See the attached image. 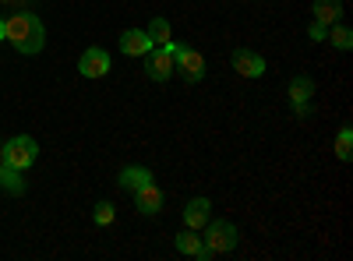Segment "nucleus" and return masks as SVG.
Wrapping results in <instances>:
<instances>
[{"mask_svg":"<svg viewBox=\"0 0 353 261\" xmlns=\"http://www.w3.org/2000/svg\"><path fill=\"white\" fill-rule=\"evenodd\" d=\"M209 219H212V201L209 198H191L188 205H184V226L188 229H201L209 226Z\"/></svg>","mask_w":353,"mask_h":261,"instance_id":"10","label":"nucleus"},{"mask_svg":"<svg viewBox=\"0 0 353 261\" xmlns=\"http://www.w3.org/2000/svg\"><path fill=\"white\" fill-rule=\"evenodd\" d=\"M325 32H329V28L318 25V21H311V28H307V36H311L314 43H325Z\"/></svg>","mask_w":353,"mask_h":261,"instance_id":"20","label":"nucleus"},{"mask_svg":"<svg viewBox=\"0 0 353 261\" xmlns=\"http://www.w3.org/2000/svg\"><path fill=\"white\" fill-rule=\"evenodd\" d=\"M311 14H314V21L318 25H336V21H343V4L339 0H314L311 4Z\"/></svg>","mask_w":353,"mask_h":261,"instance_id":"14","label":"nucleus"},{"mask_svg":"<svg viewBox=\"0 0 353 261\" xmlns=\"http://www.w3.org/2000/svg\"><path fill=\"white\" fill-rule=\"evenodd\" d=\"M145 74H149L152 81H170L176 71H173V53L166 46H152L149 53H145Z\"/></svg>","mask_w":353,"mask_h":261,"instance_id":"8","label":"nucleus"},{"mask_svg":"<svg viewBox=\"0 0 353 261\" xmlns=\"http://www.w3.org/2000/svg\"><path fill=\"white\" fill-rule=\"evenodd\" d=\"M0 43H4V18H0Z\"/></svg>","mask_w":353,"mask_h":261,"instance_id":"21","label":"nucleus"},{"mask_svg":"<svg viewBox=\"0 0 353 261\" xmlns=\"http://www.w3.org/2000/svg\"><path fill=\"white\" fill-rule=\"evenodd\" d=\"M152 46H156V43L149 39V32H145V28H124V32H121V53H124V56H145Z\"/></svg>","mask_w":353,"mask_h":261,"instance_id":"11","label":"nucleus"},{"mask_svg":"<svg viewBox=\"0 0 353 261\" xmlns=\"http://www.w3.org/2000/svg\"><path fill=\"white\" fill-rule=\"evenodd\" d=\"M163 201H166V194H163V187L159 184H141L138 191H134V209L141 212V216H156V212H163Z\"/></svg>","mask_w":353,"mask_h":261,"instance_id":"9","label":"nucleus"},{"mask_svg":"<svg viewBox=\"0 0 353 261\" xmlns=\"http://www.w3.org/2000/svg\"><path fill=\"white\" fill-rule=\"evenodd\" d=\"M36 159H39V145H36L32 134H14V138L4 141V159H0V163H8V166L25 173Z\"/></svg>","mask_w":353,"mask_h":261,"instance_id":"3","label":"nucleus"},{"mask_svg":"<svg viewBox=\"0 0 353 261\" xmlns=\"http://www.w3.org/2000/svg\"><path fill=\"white\" fill-rule=\"evenodd\" d=\"M149 180H152V169L149 166H124L121 173H117V187L128 191V194H134L141 184H149Z\"/></svg>","mask_w":353,"mask_h":261,"instance_id":"13","label":"nucleus"},{"mask_svg":"<svg viewBox=\"0 0 353 261\" xmlns=\"http://www.w3.org/2000/svg\"><path fill=\"white\" fill-rule=\"evenodd\" d=\"M4 4H11V0H4Z\"/></svg>","mask_w":353,"mask_h":261,"instance_id":"23","label":"nucleus"},{"mask_svg":"<svg viewBox=\"0 0 353 261\" xmlns=\"http://www.w3.org/2000/svg\"><path fill=\"white\" fill-rule=\"evenodd\" d=\"M290 106H293V117L297 121H307L311 117V96H314V78L311 74H293L290 78Z\"/></svg>","mask_w":353,"mask_h":261,"instance_id":"4","label":"nucleus"},{"mask_svg":"<svg viewBox=\"0 0 353 261\" xmlns=\"http://www.w3.org/2000/svg\"><path fill=\"white\" fill-rule=\"evenodd\" d=\"M325 43H332L336 50H343V53H350L353 50V32L343 25V21H336V25H329V32H325Z\"/></svg>","mask_w":353,"mask_h":261,"instance_id":"16","label":"nucleus"},{"mask_svg":"<svg viewBox=\"0 0 353 261\" xmlns=\"http://www.w3.org/2000/svg\"><path fill=\"white\" fill-rule=\"evenodd\" d=\"M336 159L339 163L353 159V131L350 127H339V134H336Z\"/></svg>","mask_w":353,"mask_h":261,"instance_id":"17","label":"nucleus"},{"mask_svg":"<svg viewBox=\"0 0 353 261\" xmlns=\"http://www.w3.org/2000/svg\"><path fill=\"white\" fill-rule=\"evenodd\" d=\"M4 39L21 53V56H36L46 46V25L39 14L32 11H18L11 18H4Z\"/></svg>","mask_w":353,"mask_h":261,"instance_id":"1","label":"nucleus"},{"mask_svg":"<svg viewBox=\"0 0 353 261\" xmlns=\"http://www.w3.org/2000/svg\"><path fill=\"white\" fill-rule=\"evenodd\" d=\"M117 219V209L110 205V201H96V209H92V222L96 226H110Z\"/></svg>","mask_w":353,"mask_h":261,"instance_id":"19","label":"nucleus"},{"mask_svg":"<svg viewBox=\"0 0 353 261\" xmlns=\"http://www.w3.org/2000/svg\"><path fill=\"white\" fill-rule=\"evenodd\" d=\"M0 187H4L8 194H25V180H21V169L0 163Z\"/></svg>","mask_w":353,"mask_h":261,"instance_id":"15","label":"nucleus"},{"mask_svg":"<svg viewBox=\"0 0 353 261\" xmlns=\"http://www.w3.org/2000/svg\"><path fill=\"white\" fill-rule=\"evenodd\" d=\"M173 71L181 74L188 85H198L205 78V56L198 50H191V46H181L173 53Z\"/></svg>","mask_w":353,"mask_h":261,"instance_id":"5","label":"nucleus"},{"mask_svg":"<svg viewBox=\"0 0 353 261\" xmlns=\"http://www.w3.org/2000/svg\"><path fill=\"white\" fill-rule=\"evenodd\" d=\"M145 32H149V39H152L156 46H163V43H170V21H166V18H152Z\"/></svg>","mask_w":353,"mask_h":261,"instance_id":"18","label":"nucleus"},{"mask_svg":"<svg viewBox=\"0 0 353 261\" xmlns=\"http://www.w3.org/2000/svg\"><path fill=\"white\" fill-rule=\"evenodd\" d=\"M230 64H233V71H237L241 78H251V81H254V78H265V71H269L265 56L254 53V50H248V46H237V50H233Z\"/></svg>","mask_w":353,"mask_h":261,"instance_id":"6","label":"nucleus"},{"mask_svg":"<svg viewBox=\"0 0 353 261\" xmlns=\"http://www.w3.org/2000/svg\"><path fill=\"white\" fill-rule=\"evenodd\" d=\"M173 247H176V254H184V258H194V261H205V244H201V237H198V229H181V233L173 237Z\"/></svg>","mask_w":353,"mask_h":261,"instance_id":"12","label":"nucleus"},{"mask_svg":"<svg viewBox=\"0 0 353 261\" xmlns=\"http://www.w3.org/2000/svg\"><path fill=\"white\" fill-rule=\"evenodd\" d=\"M0 159H4V141H0Z\"/></svg>","mask_w":353,"mask_h":261,"instance_id":"22","label":"nucleus"},{"mask_svg":"<svg viewBox=\"0 0 353 261\" xmlns=\"http://www.w3.org/2000/svg\"><path fill=\"white\" fill-rule=\"evenodd\" d=\"M110 67H113V64H110V53H106L103 46H88V50L81 53V61H78V74H81V78H92V81H96V78H106Z\"/></svg>","mask_w":353,"mask_h":261,"instance_id":"7","label":"nucleus"},{"mask_svg":"<svg viewBox=\"0 0 353 261\" xmlns=\"http://www.w3.org/2000/svg\"><path fill=\"white\" fill-rule=\"evenodd\" d=\"M205 261H212L219 254H230V251H237L241 244V233H237V226H233L230 219H209V226H205Z\"/></svg>","mask_w":353,"mask_h":261,"instance_id":"2","label":"nucleus"}]
</instances>
